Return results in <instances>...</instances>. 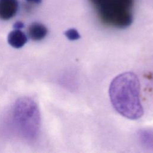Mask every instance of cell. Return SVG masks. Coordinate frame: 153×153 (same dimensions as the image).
Returning <instances> with one entry per match:
<instances>
[{
	"label": "cell",
	"instance_id": "6da1fadb",
	"mask_svg": "<svg viewBox=\"0 0 153 153\" xmlns=\"http://www.w3.org/2000/svg\"><path fill=\"white\" fill-rule=\"evenodd\" d=\"M140 90L139 78L133 72H126L116 76L109 87L113 108L126 118L133 120L140 118L143 114Z\"/></svg>",
	"mask_w": 153,
	"mask_h": 153
},
{
	"label": "cell",
	"instance_id": "7a4b0ae2",
	"mask_svg": "<svg viewBox=\"0 0 153 153\" xmlns=\"http://www.w3.org/2000/svg\"><path fill=\"white\" fill-rule=\"evenodd\" d=\"M88 1L104 25L115 29H125L132 23L134 0Z\"/></svg>",
	"mask_w": 153,
	"mask_h": 153
},
{
	"label": "cell",
	"instance_id": "3957f363",
	"mask_svg": "<svg viewBox=\"0 0 153 153\" xmlns=\"http://www.w3.org/2000/svg\"><path fill=\"white\" fill-rule=\"evenodd\" d=\"M18 0H0V19L8 20L13 18L19 9Z\"/></svg>",
	"mask_w": 153,
	"mask_h": 153
},
{
	"label": "cell",
	"instance_id": "277c9868",
	"mask_svg": "<svg viewBox=\"0 0 153 153\" xmlns=\"http://www.w3.org/2000/svg\"><path fill=\"white\" fill-rule=\"evenodd\" d=\"M47 33V28L43 24L38 22L32 23L27 29L29 36L34 41H39L44 39Z\"/></svg>",
	"mask_w": 153,
	"mask_h": 153
},
{
	"label": "cell",
	"instance_id": "5b68a950",
	"mask_svg": "<svg viewBox=\"0 0 153 153\" xmlns=\"http://www.w3.org/2000/svg\"><path fill=\"white\" fill-rule=\"evenodd\" d=\"M26 35L20 29H15L11 31L8 36V43L14 48H20L27 42Z\"/></svg>",
	"mask_w": 153,
	"mask_h": 153
},
{
	"label": "cell",
	"instance_id": "8992f818",
	"mask_svg": "<svg viewBox=\"0 0 153 153\" xmlns=\"http://www.w3.org/2000/svg\"><path fill=\"white\" fill-rule=\"evenodd\" d=\"M138 138L143 146L149 149H153V131L149 130H139Z\"/></svg>",
	"mask_w": 153,
	"mask_h": 153
},
{
	"label": "cell",
	"instance_id": "52a82bcc",
	"mask_svg": "<svg viewBox=\"0 0 153 153\" xmlns=\"http://www.w3.org/2000/svg\"><path fill=\"white\" fill-rule=\"evenodd\" d=\"M66 38L71 41L77 40L80 38L79 32L75 29H69L65 32Z\"/></svg>",
	"mask_w": 153,
	"mask_h": 153
},
{
	"label": "cell",
	"instance_id": "ba28073f",
	"mask_svg": "<svg viewBox=\"0 0 153 153\" xmlns=\"http://www.w3.org/2000/svg\"><path fill=\"white\" fill-rule=\"evenodd\" d=\"M24 26V24L21 22H17L16 23H15V24L14 25V27L16 29H20L23 28Z\"/></svg>",
	"mask_w": 153,
	"mask_h": 153
},
{
	"label": "cell",
	"instance_id": "9c48e42d",
	"mask_svg": "<svg viewBox=\"0 0 153 153\" xmlns=\"http://www.w3.org/2000/svg\"><path fill=\"white\" fill-rule=\"evenodd\" d=\"M26 1L31 4H39L41 2L42 0H26Z\"/></svg>",
	"mask_w": 153,
	"mask_h": 153
}]
</instances>
